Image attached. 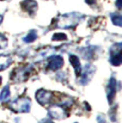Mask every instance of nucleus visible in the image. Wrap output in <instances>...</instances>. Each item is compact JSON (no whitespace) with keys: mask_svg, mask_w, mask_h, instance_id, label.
I'll return each instance as SVG.
<instances>
[{"mask_svg":"<svg viewBox=\"0 0 122 123\" xmlns=\"http://www.w3.org/2000/svg\"><path fill=\"white\" fill-rule=\"evenodd\" d=\"M78 22H79V14L77 13L67 14V15L62 16L58 20L57 26L61 28H71V27H74Z\"/></svg>","mask_w":122,"mask_h":123,"instance_id":"obj_1","label":"nucleus"},{"mask_svg":"<svg viewBox=\"0 0 122 123\" xmlns=\"http://www.w3.org/2000/svg\"><path fill=\"white\" fill-rule=\"evenodd\" d=\"M2 19H3V17H2V16L0 15V23H2Z\"/></svg>","mask_w":122,"mask_h":123,"instance_id":"obj_18","label":"nucleus"},{"mask_svg":"<svg viewBox=\"0 0 122 123\" xmlns=\"http://www.w3.org/2000/svg\"><path fill=\"white\" fill-rule=\"evenodd\" d=\"M10 98V89H9V86H6L4 89L2 90L1 94H0V100L1 102H6Z\"/></svg>","mask_w":122,"mask_h":123,"instance_id":"obj_12","label":"nucleus"},{"mask_svg":"<svg viewBox=\"0 0 122 123\" xmlns=\"http://www.w3.org/2000/svg\"><path fill=\"white\" fill-rule=\"evenodd\" d=\"M121 44H116L111 49V55H110V62L111 64L118 65L121 64V61H122V57H121Z\"/></svg>","mask_w":122,"mask_h":123,"instance_id":"obj_4","label":"nucleus"},{"mask_svg":"<svg viewBox=\"0 0 122 123\" xmlns=\"http://www.w3.org/2000/svg\"><path fill=\"white\" fill-rule=\"evenodd\" d=\"M30 71H31V68H16L15 71L12 73L10 78L15 82H20V81H25L29 78L30 76Z\"/></svg>","mask_w":122,"mask_h":123,"instance_id":"obj_2","label":"nucleus"},{"mask_svg":"<svg viewBox=\"0 0 122 123\" xmlns=\"http://www.w3.org/2000/svg\"><path fill=\"white\" fill-rule=\"evenodd\" d=\"M70 62H71V64L73 65V68H75V72H76L77 76L81 75V67H80V61H79L78 57L71 55L70 56Z\"/></svg>","mask_w":122,"mask_h":123,"instance_id":"obj_10","label":"nucleus"},{"mask_svg":"<svg viewBox=\"0 0 122 123\" xmlns=\"http://www.w3.org/2000/svg\"><path fill=\"white\" fill-rule=\"evenodd\" d=\"M11 108L17 112H27L30 110L29 98H18L11 104Z\"/></svg>","mask_w":122,"mask_h":123,"instance_id":"obj_3","label":"nucleus"},{"mask_svg":"<svg viewBox=\"0 0 122 123\" xmlns=\"http://www.w3.org/2000/svg\"><path fill=\"white\" fill-rule=\"evenodd\" d=\"M0 80H1V77H0Z\"/></svg>","mask_w":122,"mask_h":123,"instance_id":"obj_20","label":"nucleus"},{"mask_svg":"<svg viewBox=\"0 0 122 123\" xmlns=\"http://www.w3.org/2000/svg\"><path fill=\"white\" fill-rule=\"evenodd\" d=\"M6 45H8V40H6V37H4V35L0 34V49L4 48Z\"/></svg>","mask_w":122,"mask_h":123,"instance_id":"obj_16","label":"nucleus"},{"mask_svg":"<svg viewBox=\"0 0 122 123\" xmlns=\"http://www.w3.org/2000/svg\"><path fill=\"white\" fill-rule=\"evenodd\" d=\"M120 2H121V0H117V6H118L119 9L121 8V6H120Z\"/></svg>","mask_w":122,"mask_h":123,"instance_id":"obj_17","label":"nucleus"},{"mask_svg":"<svg viewBox=\"0 0 122 123\" xmlns=\"http://www.w3.org/2000/svg\"><path fill=\"white\" fill-rule=\"evenodd\" d=\"M49 115L56 119H61V118L67 117V111L61 106H55V107L49 108Z\"/></svg>","mask_w":122,"mask_h":123,"instance_id":"obj_7","label":"nucleus"},{"mask_svg":"<svg viewBox=\"0 0 122 123\" xmlns=\"http://www.w3.org/2000/svg\"><path fill=\"white\" fill-rule=\"evenodd\" d=\"M116 94V80L115 78H111L107 86V98H108V102L111 103Z\"/></svg>","mask_w":122,"mask_h":123,"instance_id":"obj_9","label":"nucleus"},{"mask_svg":"<svg viewBox=\"0 0 122 123\" xmlns=\"http://www.w3.org/2000/svg\"><path fill=\"white\" fill-rule=\"evenodd\" d=\"M37 39V32L34 30H31L29 33L27 34V37H24V41L26 43H30V42H33Z\"/></svg>","mask_w":122,"mask_h":123,"instance_id":"obj_13","label":"nucleus"},{"mask_svg":"<svg viewBox=\"0 0 122 123\" xmlns=\"http://www.w3.org/2000/svg\"><path fill=\"white\" fill-rule=\"evenodd\" d=\"M22 6L25 11L29 12L30 14H33L37 9V3L33 0H25V1H23Z\"/></svg>","mask_w":122,"mask_h":123,"instance_id":"obj_8","label":"nucleus"},{"mask_svg":"<svg viewBox=\"0 0 122 123\" xmlns=\"http://www.w3.org/2000/svg\"><path fill=\"white\" fill-rule=\"evenodd\" d=\"M11 62V58L8 56H0V71L4 70L9 67Z\"/></svg>","mask_w":122,"mask_h":123,"instance_id":"obj_11","label":"nucleus"},{"mask_svg":"<svg viewBox=\"0 0 122 123\" xmlns=\"http://www.w3.org/2000/svg\"><path fill=\"white\" fill-rule=\"evenodd\" d=\"M45 123H53L51 121H45Z\"/></svg>","mask_w":122,"mask_h":123,"instance_id":"obj_19","label":"nucleus"},{"mask_svg":"<svg viewBox=\"0 0 122 123\" xmlns=\"http://www.w3.org/2000/svg\"><path fill=\"white\" fill-rule=\"evenodd\" d=\"M37 100L40 104L42 105H46L49 102L51 101V96H53V93L49 91H46V90H40L37 91V93L36 94Z\"/></svg>","mask_w":122,"mask_h":123,"instance_id":"obj_5","label":"nucleus"},{"mask_svg":"<svg viewBox=\"0 0 122 123\" xmlns=\"http://www.w3.org/2000/svg\"><path fill=\"white\" fill-rule=\"evenodd\" d=\"M111 18H112V23L115 24V25H117V26H120L122 25L121 22H122V17H121V15L120 14H118V13H115V14H112L111 15Z\"/></svg>","mask_w":122,"mask_h":123,"instance_id":"obj_14","label":"nucleus"},{"mask_svg":"<svg viewBox=\"0 0 122 123\" xmlns=\"http://www.w3.org/2000/svg\"><path fill=\"white\" fill-rule=\"evenodd\" d=\"M67 37V35H65L64 33H55L53 35V40L54 41H65Z\"/></svg>","mask_w":122,"mask_h":123,"instance_id":"obj_15","label":"nucleus"},{"mask_svg":"<svg viewBox=\"0 0 122 123\" xmlns=\"http://www.w3.org/2000/svg\"><path fill=\"white\" fill-rule=\"evenodd\" d=\"M48 68L49 70H53V71H56L58 68H60L63 65V59L62 57L60 56H53L49 58L48 60Z\"/></svg>","mask_w":122,"mask_h":123,"instance_id":"obj_6","label":"nucleus"}]
</instances>
